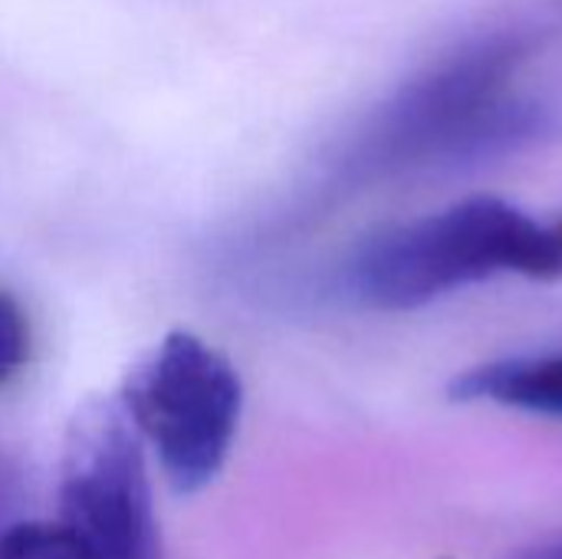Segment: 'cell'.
<instances>
[{
	"label": "cell",
	"instance_id": "obj_4",
	"mask_svg": "<svg viewBox=\"0 0 562 559\" xmlns=\"http://www.w3.org/2000/svg\"><path fill=\"white\" fill-rule=\"evenodd\" d=\"M59 530L76 559H161L145 441L119 399H89L69 418Z\"/></svg>",
	"mask_w": 562,
	"mask_h": 559
},
{
	"label": "cell",
	"instance_id": "obj_1",
	"mask_svg": "<svg viewBox=\"0 0 562 559\" xmlns=\"http://www.w3.org/2000/svg\"><path fill=\"white\" fill-rule=\"evenodd\" d=\"M527 53L524 36L494 33L438 59L362 122L336 158L333 181L366 188L418 171H454L543 138L547 109L514 92Z\"/></svg>",
	"mask_w": 562,
	"mask_h": 559
},
{
	"label": "cell",
	"instance_id": "obj_8",
	"mask_svg": "<svg viewBox=\"0 0 562 559\" xmlns=\"http://www.w3.org/2000/svg\"><path fill=\"white\" fill-rule=\"evenodd\" d=\"M13 497H16V474H13V468L0 458V530L7 527V524H3V517L10 514Z\"/></svg>",
	"mask_w": 562,
	"mask_h": 559
},
{
	"label": "cell",
	"instance_id": "obj_3",
	"mask_svg": "<svg viewBox=\"0 0 562 559\" xmlns=\"http://www.w3.org/2000/svg\"><path fill=\"white\" fill-rule=\"evenodd\" d=\"M119 402L171 488L194 494L227 465L240 428L244 382L221 349L175 329L135 359Z\"/></svg>",
	"mask_w": 562,
	"mask_h": 559
},
{
	"label": "cell",
	"instance_id": "obj_9",
	"mask_svg": "<svg viewBox=\"0 0 562 559\" xmlns=\"http://www.w3.org/2000/svg\"><path fill=\"white\" fill-rule=\"evenodd\" d=\"M510 559H562V534L560 537H547L540 544H530Z\"/></svg>",
	"mask_w": 562,
	"mask_h": 559
},
{
	"label": "cell",
	"instance_id": "obj_6",
	"mask_svg": "<svg viewBox=\"0 0 562 559\" xmlns=\"http://www.w3.org/2000/svg\"><path fill=\"white\" fill-rule=\"evenodd\" d=\"M0 559H76L59 524L13 521L0 530Z\"/></svg>",
	"mask_w": 562,
	"mask_h": 559
},
{
	"label": "cell",
	"instance_id": "obj_7",
	"mask_svg": "<svg viewBox=\"0 0 562 559\" xmlns=\"http://www.w3.org/2000/svg\"><path fill=\"white\" fill-rule=\"evenodd\" d=\"M30 320L20 300L0 287V385L13 382L30 362Z\"/></svg>",
	"mask_w": 562,
	"mask_h": 559
},
{
	"label": "cell",
	"instance_id": "obj_2",
	"mask_svg": "<svg viewBox=\"0 0 562 559\" xmlns=\"http://www.w3.org/2000/svg\"><path fill=\"white\" fill-rule=\"evenodd\" d=\"M501 273L560 280L562 217L537 221L491 194L464 198L366 237L342 267V287L362 306L402 313Z\"/></svg>",
	"mask_w": 562,
	"mask_h": 559
},
{
	"label": "cell",
	"instance_id": "obj_5",
	"mask_svg": "<svg viewBox=\"0 0 562 559\" xmlns=\"http://www.w3.org/2000/svg\"><path fill=\"white\" fill-rule=\"evenodd\" d=\"M448 392L454 402H491L562 422V353L484 362L458 376Z\"/></svg>",
	"mask_w": 562,
	"mask_h": 559
}]
</instances>
